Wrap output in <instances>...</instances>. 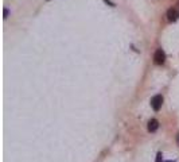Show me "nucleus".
Returning a JSON list of instances; mask_svg holds the SVG:
<instances>
[{
	"label": "nucleus",
	"mask_w": 179,
	"mask_h": 162,
	"mask_svg": "<svg viewBox=\"0 0 179 162\" xmlns=\"http://www.w3.org/2000/svg\"><path fill=\"white\" fill-rule=\"evenodd\" d=\"M153 62H155L156 65H163L166 62V53L164 50H162V49H158V50L155 51V54H153Z\"/></svg>",
	"instance_id": "1"
},
{
	"label": "nucleus",
	"mask_w": 179,
	"mask_h": 162,
	"mask_svg": "<svg viewBox=\"0 0 179 162\" xmlns=\"http://www.w3.org/2000/svg\"><path fill=\"white\" fill-rule=\"evenodd\" d=\"M163 104V96L162 95H155L152 99H151V107H152L153 111H159L162 108Z\"/></svg>",
	"instance_id": "2"
},
{
	"label": "nucleus",
	"mask_w": 179,
	"mask_h": 162,
	"mask_svg": "<svg viewBox=\"0 0 179 162\" xmlns=\"http://www.w3.org/2000/svg\"><path fill=\"white\" fill-rule=\"evenodd\" d=\"M167 19L168 22H177L179 19V11L175 8H170L167 11Z\"/></svg>",
	"instance_id": "3"
},
{
	"label": "nucleus",
	"mask_w": 179,
	"mask_h": 162,
	"mask_svg": "<svg viewBox=\"0 0 179 162\" xmlns=\"http://www.w3.org/2000/svg\"><path fill=\"white\" fill-rule=\"evenodd\" d=\"M147 127H148V131L150 132H155L156 130L159 129V122L156 119H151L148 122V126H147Z\"/></svg>",
	"instance_id": "4"
},
{
	"label": "nucleus",
	"mask_w": 179,
	"mask_h": 162,
	"mask_svg": "<svg viewBox=\"0 0 179 162\" xmlns=\"http://www.w3.org/2000/svg\"><path fill=\"white\" fill-rule=\"evenodd\" d=\"M163 154L162 153H158V155H156V162H163Z\"/></svg>",
	"instance_id": "5"
},
{
	"label": "nucleus",
	"mask_w": 179,
	"mask_h": 162,
	"mask_svg": "<svg viewBox=\"0 0 179 162\" xmlns=\"http://www.w3.org/2000/svg\"><path fill=\"white\" fill-rule=\"evenodd\" d=\"M8 14H9V10L8 8H4V19H7L8 18Z\"/></svg>",
	"instance_id": "6"
},
{
	"label": "nucleus",
	"mask_w": 179,
	"mask_h": 162,
	"mask_svg": "<svg viewBox=\"0 0 179 162\" xmlns=\"http://www.w3.org/2000/svg\"><path fill=\"white\" fill-rule=\"evenodd\" d=\"M104 2H105L106 4H109V5H111V7H116V5H115V3H112L111 0H104Z\"/></svg>",
	"instance_id": "7"
},
{
	"label": "nucleus",
	"mask_w": 179,
	"mask_h": 162,
	"mask_svg": "<svg viewBox=\"0 0 179 162\" xmlns=\"http://www.w3.org/2000/svg\"><path fill=\"white\" fill-rule=\"evenodd\" d=\"M177 145L179 146V134H178V136H177Z\"/></svg>",
	"instance_id": "8"
},
{
	"label": "nucleus",
	"mask_w": 179,
	"mask_h": 162,
	"mask_svg": "<svg viewBox=\"0 0 179 162\" xmlns=\"http://www.w3.org/2000/svg\"><path fill=\"white\" fill-rule=\"evenodd\" d=\"M164 162H175V161H164Z\"/></svg>",
	"instance_id": "9"
},
{
	"label": "nucleus",
	"mask_w": 179,
	"mask_h": 162,
	"mask_svg": "<svg viewBox=\"0 0 179 162\" xmlns=\"http://www.w3.org/2000/svg\"><path fill=\"white\" fill-rule=\"evenodd\" d=\"M49 2H50V0H49Z\"/></svg>",
	"instance_id": "10"
}]
</instances>
